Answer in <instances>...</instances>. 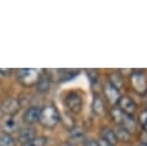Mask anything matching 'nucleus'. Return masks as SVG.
Instances as JSON below:
<instances>
[{"label":"nucleus","instance_id":"1","mask_svg":"<svg viewBox=\"0 0 147 146\" xmlns=\"http://www.w3.org/2000/svg\"><path fill=\"white\" fill-rule=\"evenodd\" d=\"M59 121H60V114L53 105H48V106H45L44 108H41L39 123L44 128L52 129L59 123Z\"/></svg>","mask_w":147,"mask_h":146},{"label":"nucleus","instance_id":"2","mask_svg":"<svg viewBox=\"0 0 147 146\" xmlns=\"http://www.w3.org/2000/svg\"><path fill=\"white\" fill-rule=\"evenodd\" d=\"M111 118L118 124V126H122V128L126 129L129 132L136 130V128H137V124H136L133 117L131 115H127V114L123 113L117 107H114L111 109Z\"/></svg>","mask_w":147,"mask_h":146},{"label":"nucleus","instance_id":"3","mask_svg":"<svg viewBox=\"0 0 147 146\" xmlns=\"http://www.w3.org/2000/svg\"><path fill=\"white\" fill-rule=\"evenodd\" d=\"M40 76V71L33 68H24L17 71V79L24 86H32L37 84Z\"/></svg>","mask_w":147,"mask_h":146},{"label":"nucleus","instance_id":"4","mask_svg":"<svg viewBox=\"0 0 147 146\" xmlns=\"http://www.w3.org/2000/svg\"><path fill=\"white\" fill-rule=\"evenodd\" d=\"M130 83L136 93L147 94V75L144 71H133L130 76Z\"/></svg>","mask_w":147,"mask_h":146},{"label":"nucleus","instance_id":"5","mask_svg":"<svg viewBox=\"0 0 147 146\" xmlns=\"http://www.w3.org/2000/svg\"><path fill=\"white\" fill-rule=\"evenodd\" d=\"M64 102H65V106H67L68 110L71 112L72 114H78V113H80L82 107H83V99H82V97L79 95V93H77V92H75V91L69 92V93L65 95Z\"/></svg>","mask_w":147,"mask_h":146},{"label":"nucleus","instance_id":"6","mask_svg":"<svg viewBox=\"0 0 147 146\" xmlns=\"http://www.w3.org/2000/svg\"><path fill=\"white\" fill-rule=\"evenodd\" d=\"M117 105H118L117 108H119L123 113H125L127 115H131L132 116L137 112V105L127 95H121V98L117 101Z\"/></svg>","mask_w":147,"mask_h":146},{"label":"nucleus","instance_id":"7","mask_svg":"<svg viewBox=\"0 0 147 146\" xmlns=\"http://www.w3.org/2000/svg\"><path fill=\"white\" fill-rule=\"evenodd\" d=\"M40 113H41V108L40 107H30L28 108L24 114H23V121L26 123V124H33L36 122L39 121V117H40Z\"/></svg>","mask_w":147,"mask_h":146},{"label":"nucleus","instance_id":"8","mask_svg":"<svg viewBox=\"0 0 147 146\" xmlns=\"http://www.w3.org/2000/svg\"><path fill=\"white\" fill-rule=\"evenodd\" d=\"M103 89H105V90H103V92H105V97L107 98V100H108L110 103H113V105L117 103L118 99L121 98L119 90H117L115 86H113L109 82L105 84V87H103Z\"/></svg>","mask_w":147,"mask_h":146},{"label":"nucleus","instance_id":"9","mask_svg":"<svg viewBox=\"0 0 147 146\" xmlns=\"http://www.w3.org/2000/svg\"><path fill=\"white\" fill-rule=\"evenodd\" d=\"M1 129L5 131V133L10 135L15 130H17V122H16V120L13 116L7 115L6 117H3L1 120Z\"/></svg>","mask_w":147,"mask_h":146},{"label":"nucleus","instance_id":"10","mask_svg":"<svg viewBox=\"0 0 147 146\" xmlns=\"http://www.w3.org/2000/svg\"><path fill=\"white\" fill-rule=\"evenodd\" d=\"M92 110L96 114V115H103L105 114V110H106V106H105V101L103 99L95 94L94 95V99H93V102H92Z\"/></svg>","mask_w":147,"mask_h":146},{"label":"nucleus","instance_id":"11","mask_svg":"<svg viewBox=\"0 0 147 146\" xmlns=\"http://www.w3.org/2000/svg\"><path fill=\"white\" fill-rule=\"evenodd\" d=\"M101 135H102L101 138L103 140H106L107 143H109L111 146H115L117 144V141H118L117 140V137L115 135V131L113 129H110V128H105L102 130V133Z\"/></svg>","mask_w":147,"mask_h":146},{"label":"nucleus","instance_id":"12","mask_svg":"<svg viewBox=\"0 0 147 146\" xmlns=\"http://www.w3.org/2000/svg\"><path fill=\"white\" fill-rule=\"evenodd\" d=\"M2 109H3V112H5L7 115L13 116V115L18 110V103H17V101L14 100V99H8L7 101H5Z\"/></svg>","mask_w":147,"mask_h":146},{"label":"nucleus","instance_id":"13","mask_svg":"<svg viewBox=\"0 0 147 146\" xmlns=\"http://www.w3.org/2000/svg\"><path fill=\"white\" fill-rule=\"evenodd\" d=\"M34 136H36V131H34L31 126H28V128H24V129L20 130L18 139H20V140L22 141V144H23V143H25V141H28V140L34 138Z\"/></svg>","mask_w":147,"mask_h":146},{"label":"nucleus","instance_id":"14","mask_svg":"<svg viewBox=\"0 0 147 146\" xmlns=\"http://www.w3.org/2000/svg\"><path fill=\"white\" fill-rule=\"evenodd\" d=\"M47 143V138L44 136H39V137H34L25 143L22 144V146H45Z\"/></svg>","mask_w":147,"mask_h":146},{"label":"nucleus","instance_id":"15","mask_svg":"<svg viewBox=\"0 0 147 146\" xmlns=\"http://www.w3.org/2000/svg\"><path fill=\"white\" fill-rule=\"evenodd\" d=\"M109 83H110L113 86H115L117 90H119V89L123 87V85H124L123 77H122V75L118 74V72H114V74H111Z\"/></svg>","mask_w":147,"mask_h":146},{"label":"nucleus","instance_id":"16","mask_svg":"<svg viewBox=\"0 0 147 146\" xmlns=\"http://www.w3.org/2000/svg\"><path fill=\"white\" fill-rule=\"evenodd\" d=\"M115 135L117 137V140H122V141H129L131 138V132H129L126 129L118 126L115 130Z\"/></svg>","mask_w":147,"mask_h":146},{"label":"nucleus","instance_id":"17","mask_svg":"<svg viewBox=\"0 0 147 146\" xmlns=\"http://www.w3.org/2000/svg\"><path fill=\"white\" fill-rule=\"evenodd\" d=\"M49 84H51L49 78H47L44 75V76H40V78H39V80L37 83V87H38V90L40 92H47L48 89H49Z\"/></svg>","mask_w":147,"mask_h":146},{"label":"nucleus","instance_id":"18","mask_svg":"<svg viewBox=\"0 0 147 146\" xmlns=\"http://www.w3.org/2000/svg\"><path fill=\"white\" fill-rule=\"evenodd\" d=\"M0 146H16V141L10 135L2 133L0 135Z\"/></svg>","mask_w":147,"mask_h":146},{"label":"nucleus","instance_id":"19","mask_svg":"<svg viewBox=\"0 0 147 146\" xmlns=\"http://www.w3.org/2000/svg\"><path fill=\"white\" fill-rule=\"evenodd\" d=\"M70 136H71V138H83L84 137V130L77 125H74L70 130Z\"/></svg>","mask_w":147,"mask_h":146},{"label":"nucleus","instance_id":"20","mask_svg":"<svg viewBox=\"0 0 147 146\" xmlns=\"http://www.w3.org/2000/svg\"><path fill=\"white\" fill-rule=\"evenodd\" d=\"M139 121H140V124L142 125V128L145 129V131H147V110H144L140 114Z\"/></svg>","mask_w":147,"mask_h":146},{"label":"nucleus","instance_id":"21","mask_svg":"<svg viewBox=\"0 0 147 146\" xmlns=\"http://www.w3.org/2000/svg\"><path fill=\"white\" fill-rule=\"evenodd\" d=\"M87 76H88V78H90V80L92 83H96L99 74H98L96 70H87Z\"/></svg>","mask_w":147,"mask_h":146},{"label":"nucleus","instance_id":"22","mask_svg":"<svg viewBox=\"0 0 147 146\" xmlns=\"http://www.w3.org/2000/svg\"><path fill=\"white\" fill-rule=\"evenodd\" d=\"M83 146H99V144H98V141L94 140V139H86V140L84 141V145H83Z\"/></svg>","mask_w":147,"mask_h":146},{"label":"nucleus","instance_id":"23","mask_svg":"<svg viewBox=\"0 0 147 146\" xmlns=\"http://www.w3.org/2000/svg\"><path fill=\"white\" fill-rule=\"evenodd\" d=\"M140 139H141V144L147 146V131H142V133L140 136Z\"/></svg>","mask_w":147,"mask_h":146},{"label":"nucleus","instance_id":"24","mask_svg":"<svg viewBox=\"0 0 147 146\" xmlns=\"http://www.w3.org/2000/svg\"><path fill=\"white\" fill-rule=\"evenodd\" d=\"M98 144H99V146H111L109 143H107V141H106V140H103L102 138L98 141Z\"/></svg>","mask_w":147,"mask_h":146},{"label":"nucleus","instance_id":"25","mask_svg":"<svg viewBox=\"0 0 147 146\" xmlns=\"http://www.w3.org/2000/svg\"><path fill=\"white\" fill-rule=\"evenodd\" d=\"M61 146H76L75 144H71V143H63Z\"/></svg>","mask_w":147,"mask_h":146},{"label":"nucleus","instance_id":"26","mask_svg":"<svg viewBox=\"0 0 147 146\" xmlns=\"http://www.w3.org/2000/svg\"><path fill=\"white\" fill-rule=\"evenodd\" d=\"M138 146H146V145H144V144H140V145H138Z\"/></svg>","mask_w":147,"mask_h":146}]
</instances>
